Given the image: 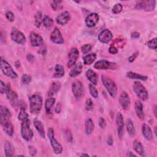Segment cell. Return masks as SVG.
Here are the masks:
<instances>
[{
	"mask_svg": "<svg viewBox=\"0 0 157 157\" xmlns=\"http://www.w3.org/2000/svg\"><path fill=\"white\" fill-rule=\"evenodd\" d=\"M11 112L9 110V109L5 106L1 105L0 106V122L2 123L9 119L11 117Z\"/></svg>",
	"mask_w": 157,
	"mask_h": 157,
	"instance_id": "20",
	"label": "cell"
},
{
	"mask_svg": "<svg viewBox=\"0 0 157 157\" xmlns=\"http://www.w3.org/2000/svg\"><path fill=\"white\" fill-rule=\"evenodd\" d=\"M33 123H34V125L36 130L37 131L39 136L42 138H44L45 137V130H44V127L42 123L37 118L34 120Z\"/></svg>",
	"mask_w": 157,
	"mask_h": 157,
	"instance_id": "26",
	"label": "cell"
},
{
	"mask_svg": "<svg viewBox=\"0 0 157 157\" xmlns=\"http://www.w3.org/2000/svg\"><path fill=\"white\" fill-rule=\"evenodd\" d=\"M61 1H53V2L52 3V7L53 8V9L54 10H55L57 8V6H58V4Z\"/></svg>",
	"mask_w": 157,
	"mask_h": 157,
	"instance_id": "54",
	"label": "cell"
},
{
	"mask_svg": "<svg viewBox=\"0 0 157 157\" xmlns=\"http://www.w3.org/2000/svg\"><path fill=\"white\" fill-rule=\"evenodd\" d=\"M99 126L101 127V128L102 129H104L105 128V126H106V122H105V120L101 117L99 119Z\"/></svg>",
	"mask_w": 157,
	"mask_h": 157,
	"instance_id": "47",
	"label": "cell"
},
{
	"mask_svg": "<svg viewBox=\"0 0 157 157\" xmlns=\"http://www.w3.org/2000/svg\"><path fill=\"white\" fill-rule=\"evenodd\" d=\"M42 13L40 11L37 12L34 16V23L36 27L39 28L40 26V25L42 22Z\"/></svg>",
	"mask_w": 157,
	"mask_h": 157,
	"instance_id": "36",
	"label": "cell"
},
{
	"mask_svg": "<svg viewBox=\"0 0 157 157\" xmlns=\"http://www.w3.org/2000/svg\"><path fill=\"white\" fill-rule=\"evenodd\" d=\"M6 17L7 19L10 21H13L15 19L14 14L11 11H7L6 13Z\"/></svg>",
	"mask_w": 157,
	"mask_h": 157,
	"instance_id": "45",
	"label": "cell"
},
{
	"mask_svg": "<svg viewBox=\"0 0 157 157\" xmlns=\"http://www.w3.org/2000/svg\"><path fill=\"white\" fill-rule=\"evenodd\" d=\"M93 107V103L91 99H88L85 102V109L86 110H90Z\"/></svg>",
	"mask_w": 157,
	"mask_h": 157,
	"instance_id": "44",
	"label": "cell"
},
{
	"mask_svg": "<svg viewBox=\"0 0 157 157\" xmlns=\"http://www.w3.org/2000/svg\"><path fill=\"white\" fill-rule=\"evenodd\" d=\"M155 5V1H142L137 2L136 7L137 9H142L145 11H151L154 10Z\"/></svg>",
	"mask_w": 157,
	"mask_h": 157,
	"instance_id": "10",
	"label": "cell"
},
{
	"mask_svg": "<svg viewBox=\"0 0 157 157\" xmlns=\"http://www.w3.org/2000/svg\"><path fill=\"white\" fill-rule=\"evenodd\" d=\"M64 74V69L63 67L60 64H56L55 67V72L53 77L55 78L62 77Z\"/></svg>",
	"mask_w": 157,
	"mask_h": 157,
	"instance_id": "34",
	"label": "cell"
},
{
	"mask_svg": "<svg viewBox=\"0 0 157 157\" xmlns=\"http://www.w3.org/2000/svg\"><path fill=\"white\" fill-rule=\"evenodd\" d=\"M142 131L143 136L145 139L148 140H150L152 139L153 133L149 125H148L147 124H144L142 126Z\"/></svg>",
	"mask_w": 157,
	"mask_h": 157,
	"instance_id": "25",
	"label": "cell"
},
{
	"mask_svg": "<svg viewBox=\"0 0 157 157\" xmlns=\"http://www.w3.org/2000/svg\"><path fill=\"white\" fill-rule=\"evenodd\" d=\"M65 134H66V138L67 139V141L71 142L72 141V134L70 131V130L67 129Z\"/></svg>",
	"mask_w": 157,
	"mask_h": 157,
	"instance_id": "46",
	"label": "cell"
},
{
	"mask_svg": "<svg viewBox=\"0 0 157 157\" xmlns=\"http://www.w3.org/2000/svg\"><path fill=\"white\" fill-rule=\"evenodd\" d=\"M30 112L33 114L39 113L42 107V98L37 94L32 95L29 98Z\"/></svg>",
	"mask_w": 157,
	"mask_h": 157,
	"instance_id": "1",
	"label": "cell"
},
{
	"mask_svg": "<svg viewBox=\"0 0 157 157\" xmlns=\"http://www.w3.org/2000/svg\"><path fill=\"white\" fill-rule=\"evenodd\" d=\"M119 102L120 105L123 109L127 110L129 109L130 106V98L126 92L123 91L120 94L119 98Z\"/></svg>",
	"mask_w": 157,
	"mask_h": 157,
	"instance_id": "16",
	"label": "cell"
},
{
	"mask_svg": "<svg viewBox=\"0 0 157 157\" xmlns=\"http://www.w3.org/2000/svg\"><path fill=\"white\" fill-rule=\"evenodd\" d=\"M72 91L76 99H80L83 94V87L82 83L79 80H75L72 83Z\"/></svg>",
	"mask_w": 157,
	"mask_h": 157,
	"instance_id": "9",
	"label": "cell"
},
{
	"mask_svg": "<svg viewBox=\"0 0 157 157\" xmlns=\"http://www.w3.org/2000/svg\"><path fill=\"white\" fill-rule=\"evenodd\" d=\"M138 53H139L138 52H134L132 55H131L129 57V58H128L129 62H130V63L133 62V61L135 60V59L137 58V56H138Z\"/></svg>",
	"mask_w": 157,
	"mask_h": 157,
	"instance_id": "48",
	"label": "cell"
},
{
	"mask_svg": "<svg viewBox=\"0 0 157 157\" xmlns=\"http://www.w3.org/2000/svg\"><path fill=\"white\" fill-rule=\"evenodd\" d=\"M116 123L117 126V132L118 136L120 139H121L123 134V128H124V120L123 117L121 112H118L116 118Z\"/></svg>",
	"mask_w": 157,
	"mask_h": 157,
	"instance_id": "15",
	"label": "cell"
},
{
	"mask_svg": "<svg viewBox=\"0 0 157 157\" xmlns=\"http://www.w3.org/2000/svg\"><path fill=\"white\" fill-rule=\"evenodd\" d=\"M48 137L50 139V144L53 150L56 154H60L63 151V148L61 145L55 137V133L53 128H49L48 129Z\"/></svg>",
	"mask_w": 157,
	"mask_h": 157,
	"instance_id": "5",
	"label": "cell"
},
{
	"mask_svg": "<svg viewBox=\"0 0 157 157\" xmlns=\"http://www.w3.org/2000/svg\"><path fill=\"white\" fill-rule=\"evenodd\" d=\"M126 76L131 79H137V80H146L148 78V77L146 75H140L139 74L131 72V71L128 72L126 74Z\"/></svg>",
	"mask_w": 157,
	"mask_h": 157,
	"instance_id": "32",
	"label": "cell"
},
{
	"mask_svg": "<svg viewBox=\"0 0 157 157\" xmlns=\"http://www.w3.org/2000/svg\"><path fill=\"white\" fill-rule=\"evenodd\" d=\"M109 52L111 54H116L118 53V49L115 46H110L109 48Z\"/></svg>",
	"mask_w": 157,
	"mask_h": 157,
	"instance_id": "51",
	"label": "cell"
},
{
	"mask_svg": "<svg viewBox=\"0 0 157 157\" xmlns=\"http://www.w3.org/2000/svg\"><path fill=\"white\" fill-rule=\"evenodd\" d=\"M91 49V45L90 44H85L82 46L81 50L83 54H86L88 53Z\"/></svg>",
	"mask_w": 157,
	"mask_h": 157,
	"instance_id": "43",
	"label": "cell"
},
{
	"mask_svg": "<svg viewBox=\"0 0 157 157\" xmlns=\"http://www.w3.org/2000/svg\"><path fill=\"white\" fill-rule=\"evenodd\" d=\"M126 129L129 135L132 137L134 136L136 134V130H135L133 121L130 118H128L126 120Z\"/></svg>",
	"mask_w": 157,
	"mask_h": 157,
	"instance_id": "31",
	"label": "cell"
},
{
	"mask_svg": "<svg viewBox=\"0 0 157 157\" xmlns=\"http://www.w3.org/2000/svg\"><path fill=\"white\" fill-rule=\"evenodd\" d=\"M101 80L110 96L112 98H115L117 93V87L115 82L109 77L104 75L101 76Z\"/></svg>",
	"mask_w": 157,
	"mask_h": 157,
	"instance_id": "2",
	"label": "cell"
},
{
	"mask_svg": "<svg viewBox=\"0 0 157 157\" xmlns=\"http://www.w3.org/2000/svg\"><path fill=\"white\" fill-rule=\"evenodd\" d=\"M6 86L7 85H6L5 83L2 80H1L0 81V91L1 94H3L6 91Z\"/></svg>",
	"mask_w": 157,
	"mask_h": 157,
	"instance_id": "49",
	"label": "cell"
},
{
	"mask_svg": "<svg viewBox=\"0 0 157 157\" xmlns=\"http://www.w3.org/2000/svg\"><path fill=\"white\" fill-rule=\"evenodd\" d=\"M79 56V52L77 48H72L68 54V62L67 66L71 67L74 66L76 63V61Z\"/></svg>",
	"mask_w": 157,
	"mask_h": 157,
	"instance_id": "12",
	"label": "cell"
},
{
	"mask_svg": "<svg viewBox=\"0 0 157 157\" xmlns=\"http://www.w3.org/2000/svg\"><path fill=\"white\" fill-rule=\"evenodd\" d=\"M61 111V105L59 102H58L56 107H55V112L56 113H60Z\"/></svg>",
	"mask_w": 157,
	"mask_h": 157,
	"instance_id": "52",
	"label": "cell"
},
{
	"mask_svg": "<svg viewBox=\"0 0 157 157\" xmlns=\"http://www.w3.org/2000/svg\"><path fill=\"white\" fill-rule=\"evenodd\" d=\"M133 148L134 150L140 156H145V150L141 142L138 140H135L133 142Z\"/></svg>",
	"mask_w": 157,
	"mask_h": 157,
	"instance_id": "27",
	"label": "cell"
},
{
	"mask_svg": "<svg viewBox=\"0 0 157 157\" xmlns=\"http://www.w3.org/2000/svg\"><path fill=\"white\" fill-rule=\"evenodd\" d=\"M1 69L4 75L10 78H16L17 77V73L13 70L9 63L2 57L1 59Z\"/></svg>",
	"mask_w": 157,
	"mask_h": 157,
	"instance_id": "6",
	"label": "cell"
},
{
	"mask_svg": "<svg viewBox=\"0 0 157 157\" xmlns=\"http://www.w3.org/2000/svg\"><path fill=\"white\" fill-rule=\"evenodd\" d=\"M89 90H90V93L91 95L94 98H98V91L96 89V88L94 86L93 84H90L89 85Z\"/></svg>",
	"mask_w": 157,
	"mask_h": 157,
	"instance_id": "39",
	"label": "cell"
},
{
	"mask_svg": "<svg viewBox=\"0 0 157 157\" xmlns=\"http://www.w3.org/2000/svg\"><path fill=\"white\" fill-rule=\"evenodd\" d=\"M1 124V126L2 127V129L9 136H12L13 133H14V130H13V126L9 121V120H6L5 121L2 122Z\"/></svg>",
	"mask_w": 157,
	"mask_h": 157,
	"instance_id": "21",
	"label": "cell"
},
{
	"mask_svg": "<svg viewBox=\"0 0 157 157\" xmlns=\"http://www.w3.org/2000/svg\"><path fill=\"white\" fill-rule=\"evenodd\" d=\"M113 65H115V63H111L107 60H99L94 64V67L97 69H113Z\"/></svg>",
	"mask_w": 157,
	"mask_h": 157,
	"instance_id": "18",
	"label": "cell"
},
{
	"mask_svg": "<svg viewBox=\"0 0 157 157\" xmlns=\"http://www.w3.org/2000/svg\"><path fill=\"white\" fill-rule=\"evenodd\" d=\"M28 150H29V153L31 154V156H34V155H36L37 151H36V149L34 147H33V146H29V147H28Z\"/></svg>",
	"mask_w": 157,
	"mask_h": 157,
	"instance_id": "50",
	"label": "cell"
},
{
	"mask_svg": "<svg viewBox=\"0 0 157 157\" xmlns=\"http://www.w3.org/2000/svg\"><path fill=\"white\" fill-rule=\"evenodd\" d=\"M153 112H154V114L155 117H156V105H155L154 107H153Z\"/></svg>",
	"mask_w": 157,
	"mask_h": 157,
	"instance_id": "58",
	"label": "cell"
},
{
	"mask_svg": "<svg viewBox=\"0 0 157 157\" xmlns=\"http://www.w3.org/2000/svg\"><path fill=\"white\" fill-rule=\"evenodd\" d=\"M60 88H61V83L59 82H57V81L53 82L49 87L47 95L48 96H52L55 94L59 91Z\"/></svg>",
	"mask_w": 157,
	"mask_h": 157,
	"instance_id": "23",
	"label": "cell"
},
{
	"mask_svg": "<svg viewBox=\"0 0 157 157\" xmlns=\"http://www.w3.org/2000/svg\"><path fill=\"white\" fill-rule=\"evenodd\" d=\"M32 80V78L31 75H28V74H23L21 77V82L23 84L27 85Z\"/></svg>",
	"mask_w": 157,
	"mask_h": 157,
	"instance_id": "41",
	"label": "cell"
},
{
	"mask_svg": "<svg viewBox=\"0 0 157 157\" xmlns=\"http://www.w3.org/2000/svg\"><path fill=\"white\" fill-rule=\"evenodd\" d=\"M147 45L148 47L150 48V49H153V50H156V47H157V44H156V38L155 37L151 40H150L148 42H147Z\"/></svg>",
	"mask_w": 157,
	"mask_h": 157,
	"instance_id": "40",
	"label": "cell"
},
{
	"mask_svg": "<svg viewBox=\"0 0 157 157\" xmlns=\"http://www.w3.org/2000/svg\"><path fill=\"white\" fill-rule=\"evenodd\" d=\"M55 101H56V99L53 98H49L45 101V108L46 113L47 114L52 113V109L55 103Z\"/></svg>",
	"mask_w": 157,
	"mask_h": 157,
	"instance_id": "30",
	"label": "cell"
},
{
	"mask_svg": "<svg viewBox=\"0 0 157 157\" xmlns=\"http://www.w3.org/2000/svg\"><path fill=\"white\" fill-rule=\"evenodd\" d=\"M18 120L22 121L28 119V114L26 112L25 109H20V111L18 115Z\"/></svg>",
	"mask_w": 157,
	"mask_h": 157,
	"instance_id": "38",
	"label": "cell"
},
{
	"mask_svg": "<svg viewBox=\"0 0 157 157\" xmlns=\"http://www.w3.org/2000/svg\"><path fill=\"white\" fill-rule=\"evenodd\" d=\"M12 40L19 44H24L26 42V37L23 33L16 28H13L10 34Z\"/></svg>",
	"mask_w": 157,
	"mask_h": 157,
	"instance_id": "8",
	"label": "cell"
},
{
	"mask_svg": "<svg viewBox=\"0 0 157 157\" xmlns=\"http://www.w3.org/2000/svg\"><path fill=\"white\" fill-rule=\"evenodd\" d=\"M82 71V64L81 63H78L75 64L74 67L71 69L69 73V75L71 77H75L78 75L79 74H80Z\"/></svg>",
	"mask_w": 157,
	"mask_h": 157,
	"instance_id": "28",
	"label": "cell"
},
{
	"mask_svg": "<svg viewBox=\"0 0 157 157\" xmlns=\"http://www.w3.org/2000/svg\"><path fill=\"white\" fill-rule=\"evenodd\" d=\"M133 90L136 96L142 101H145L148 98V93L145 86L138 81H136L133 85Z\"/></svg>",
	"mask_w": 157,
	"mask_h": 157,
	"instance_id": "4",
	"label": "cell"
},
{
	"mask_svg": "<svg viewBox=\"0 0 157 157\" xmlns=\"http://www.w3.org/2000/svg\"><path fill=\"white\" fill-rule=\"evenodd\" d=\"M99 17L96 13H91L89 14L85 19V23L88 27L92 28L99 21Z\"/></svg>",
	"mask_w": 157,
	"mask_h": 157,
	"instance_id": "17",
	"label": "cell"
},
{
	"mask_svg": "<svg viewBox=\"0 0 157 157\" xmlns=\"http://www.w3.org/2000/svg\"><path fill=\"white\" fill-rule=\"evenodd\" d=\"M34 56L31 53H29L26 56V59L29 62H33L34 61Z\"/></svg>",
	"mask_w": 157,
	"mask_h": 157,
	"instance_id": "53",
	"label": "cell"
},
{
	"mask_svg": "<svg viewBox=\"0 0 157 157\" xmlns=\"http://www.w3.org/2000/svg\"><path fill=\"white\" fill-rule=\"evenodd\" d=\"M96 58V55L94 53H91L85 55L83 58V63L86 65H90L93 63Z\"/></svg>",
	"mask_w": 157,
	"mask_h": 157,
	"instance_id": "35",
	"label": "cell"
},
{
	"mask_svg": "<svg viewBox=\"0 0 157 157\" xmlns=\"http://www.w3.org/2000/svg\"><path fill=\"white\" fill-rule=\"evenodd\" d=\"M94 128V124L93 120L90 118H88L85 121V132L86 134L89 135L91 134Z\"/></svg>",
	"mask_w": 157,
	"mask_h": 157,
	"instance_id": "33",
	"label": "cell"
},
{
	"mask_svg": "<svg viewBox=\"0 0 157 157\" xmlns=\"http://www.w3.org/2000/svg\"><path fill=\"white\" fill-rule=\"evenodd\" d=\"M5 93L7 99L10 102L13 107H16L18 105H19V103L18 102V95L15 91H13L11 89L10 84L7 85Z\"/></svg>",
	"mask_w": 157,
	"mask_h": 157,
	"instance_id": "7",
	"label": "cell"
},
{
	"mask_svg": "<svg viewBox=\"0 0 157 157\" xmlns=\"http://www.w3.org/2000/svg\"><path fill=\"white\" fill-rule=\"evenodd\" d=\"M50 40L52 42L56 44H61L64 42L61 31L58 28H55L50 34Z\"/></svg>",
	"mask_w": 157,
	"mask_h": 157,
	"instance_id": "11",
	"label": "cell"
},
{
	"mask_svg": "<svg viewBox=\"0 0 157 157\" xmlns=\"http://www.w3.org/2000/svg\"><path fill=\"white\" fill-rule=\"evenodd\" d=\"M86 76L93 85H97L98 76V74L93 70L91 69H88L86 72Z\"/></svg>",
	"mask_w": 157,
	"mask_h": 157,
	"instance_id": "24",
	"label": "cell"
},
{
	"mask_svg": "<svg viewBox=\"0 0 157 157\" xmlns=\"http://www.w3.org/2000/svg\"><path fill=\"white\" fill-rule=\"evenodd\" d=\"M127 156H136V155H134V153H132L131 151H129V152L127 153Z\"/></svg>",
	"mask_w": 157,
	"mask_h": 157,
	"instance_id": "57",
	"label": "cell"
},
{
	"mask_svg": "<svg viewBox=\"0 0 157 157\" xmlns=\"http://www.w3.org/2000/svg\"><path fill=\"white\" fill-rule=\"evenodd\" d=\"M42 23L44 24V26L45 28H49L52 26V25L53 24V21L50 17L45 15V16H44V17L42 20Z\"/></svg>",
	"mask_w": 157,
	"mask_h": 157,
	"instance_id": "37",
	"label": "cell"
},
{
	"mask_svg": "<svg viewBox=\"0 0 157 157\" xmlns=\"http://www.w3.org/2000/svg\"><path fill=\"white\" fill-rule=\"evenodd\" d=\"M107 144H108L109 145H112V144H113V139H112V138L111 136H110V137L108 138Z\"/></svg>",
	"mask_w": 157,
	"mask_h": 157,
	"instance_id": "56",
	"label": "cell"
},
{
	"mask_svg": "<svg viewBox=\"0 0 157 157\" xmlns=\"http://www.w3.org/2000/svg\"><path fill=\"white\" fill-rule=\"evenodd\" d=\"M112 37L113 35L111 31L108 29H105L98 35V40L103 44H107L112 40Z\"/></svg>",
	"mask_w": 157,
	"mask_h": 157,
	"instance_id": "14",
	"label": "cell"
},
{
	"mask_svg": "<svg viewBox=\"0 0 157 157\" xmlns=\"http://www.w3.org/2000/svg\"><path fill=\"white\" fill-rule=\"evenodd\" d=\"M21 135L23 139L26 141H30L33 139L34 133L30 128V121L29 119L22 121L21 124Z\"/></svg>",
	"mask_w": 157,
	"mask_h": 157,
	"instance_id": "3",
	"label": "cell"
},
{
	"mask_svg": "<svg viewBox=\"0 0 157 157\" xmlns=\"http://www.w3.org/2000/svg\"><path fill=\"white\" fill-rule=\"evenodd\" d=\"M123 9V6L121 4H116L112 8V12L115 14L119 13L121 12Z\"/></svg>",
	"mask_w": 157,
	"mask_h": 157,
	"instance_id": "42",
	"label": "cell"
},
{
	"mask_svg": "<svg viewBox=\"0 0 157 157\" xmlns=\"http://www.w3.org/2000/svg\"><path fill=\"white\" fill-rule=\"evenodd\" d=\"M29 40L33 47H40L44 44L42 37L34 31H32L29 34Z\"/></svg>",
	"mask_w": 157,
	"mask_h": 157,
	"instance_id": "13",
	"label": "cell"
},
{
	"mask_svg": "<svg viewBox=\"0 0 157 157\" xmlns=\"http://www.w3.org/2000/svg\"><path fill=\"white\" fill-rule=\"evenodd\" d=\"M71 19V15L67 11H64L61 13L56 17V23L60 25H66Z\"/></svg>",
	"mask_w": 157,
	"mask_h": 157,
	"instance_id": "19",
	"label": "cell"
},
{
	"mask_svg": "<svg viewBox=\"0 0 157 157\" xmlns=\"http://www.w3.org/2000/svg\"><path fill=\"white\" fill-rule=\"evenodd\" d=\"M134 109L138 118L141 120H144L145 118V115H144V110H143V105L140 101H136L135 102Z\"/></svg>",
	"mask_w": 157,
	"mask_h": 157,
	"instance_id": "22",
	"label": "cell"
},
{
	"mask_svg": "<svg viewBox=\"0 0 157 157\" xmlns=\"http://www.w3.org/2000/svg\"><path fill=\"white\" fill-rule=\"evenodd\" d=\"M4 150L5 152V155L6 156H13L14 153V148L13 145L9 142L5 141L4 145Z\"/></svg>",
	"mask_w": 157,
	"mask_h": 157,
	"instance_id": "29",
	"label": "cell"
},
{
	"mask_svg": "<svg viewBox=\"0 0 157 157\" xmlns=\"http://www.w3.org/2000/svg\"><path fill=\"white\" fill-rule=\"evenodd\" d=\"M139 36H140L139 33L136 32V31L133 32V33L131 34V37L133 38V39H137V38L139 37Z\"/></svg>",
	"mask_w": 157,
	"mask_h": 157,
	"instance_id": "55",
	"label": "cell"
},
{
	"mask_svg": "<svg viewBox=\"0 0 157 157\" xmlns=\"http://www.w3.org/2000/svg\"><path fill=\"white\" fill-rule=\"evenodd\" d=\"M89 156V155L88 154H85V153H83L81 155V156Z\"/></svg>",
	"mask_w": 157,
	"mask_h": 157,
	"instance_id": "59",
	"label": "cell"
}]
</instances>
